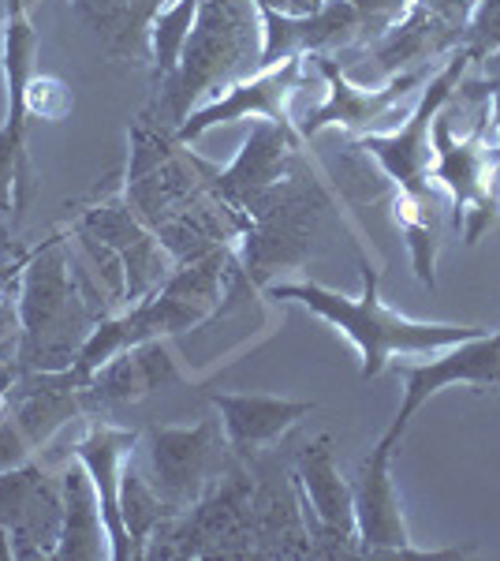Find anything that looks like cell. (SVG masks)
I'll list each match as a JSON object with an SVG mask.
<instances>
[{
	"label": "cell",
	"instance_id": "6da1fadb",
	"mask_svg": "<svg viewBox=\"0 0 500 561\" xmlns=\"http://www.w3.org/2000/svg\"><path fill=\"white\" fill-rule=\"evenodd\" d=\"M362 288L359 296H344L317 280H269V300L299 304L333 330H340L359 352V375L381 378L393 356H433V352L470 341L486 333L481 325H452V322H418L393 311L381 300V274L367 259L359 262Z\"/></svg>",
	"mask_w": 500,
	"mask_h": 561
},
{
	"label": "cell",
	"instance_id": "7a4b0ae2",
	"mask_svg": "<svg viewBox=\"0 0 500 561\" xmlns=\"http://www.w3.org/2000/svg\"><path fill=\"white\" fill-rule=\"evenodd\" d=\"M71 232H53L31 251L20 288H15V311H20V345L15 364L23 370H68L83 352L86 337L105 307H97V293L75 274V259L68 248Z\"/></svg>",
	"mask_w": 500,
	"mask_h": 561
},
{
	"label": "cell",
	"instance_id": "3957f363",
	"mask_svg": "<svg viewBox=\"0 0 500 561\" xmlns=\"http://www.w3.org/2000/svg\"><path fill=\"white\" fill-rule=\"evenodd\" d=\"M261 68V8L254 0H198L179 68L153 87L150 116L176 131L179 124L232 83Z\"/></svg>",
	"mask_w": 500,
	"mask_h": 561
},
{
	"label": "cell",
	"instance_id": "277c9868",
	"mask_svg": "<svg viewBox=\"0 0 500 561\" xmlns=\"http://www.w3.org/2000/svg\"><path fill=\"white\" fill-rule=\"evenodd\" d=\"M333 210L329 192L322 187L311 161L295 169L288 180L243 206L247 229L240 240L243 274L254 288H266L280 270H299L314 255V240L322 237L325 214Z\"/></svg>",
	"mask_w": 500,
	"mask_h": 561
},
{
	"label": "cell",
	"instance_id": "5b68a950",
	"mask_svg": "<svg viewBox=\"0 0 500 561\" xmlns=\"http://www.w3.org/2000/svg\"><path fill=\"white\" fill-rule=\"evenodd\" d=\"M493 121L489 102L478 105L475 128L467 135L452 131L449 105L433 121V169L430 180L452 206V229L463 232V243L475 248L500 217V161L497 142H489Z\"/></svg>",
	"mask_w": 500,
	"mask_h": 561
},
{
	"label": "cell",
	"instance_id": "8992f818",
	"mask_svg": "<svg viewBox=\"0 0 500 561\" xmlns=\"http://www.w3.org/2000/svg\"><path fill=\"white\" fill-rule=\"evenodd\" d=\"M251 494L254 476L235 457L195 505L153 531L142 558H254Z\"/></svg>",
	"mask_w": 500,
	"mask_h": 561
},
{
	"label": "cell",
	"instance_id": "52a82bcc",
	"mask_svg": "<svg viewBox=\"0 0 500 561\" xmlns=\"http://www.w3.org/2000/svg\"><path fill=\"white\" fill-rule=\"evenodd\" d=\"M475 68V60L463 49H456L452 57H444V65L433 71L422 83V90L415 94V105L404 113L399 128L393 131H367V135H351V147L370 158L381 169V176L393 184L396 195H411L422 198L430 192H438V184L430 180L433 169V121L444 105L452 102L456 87L463 83V76Z\"/></svg>",
	"mask_w": 500,
	"mask_h": 561
},
{
	"label": "cell",
	"instance_id": "ba28073f",
	"mask_svg": "<svg viewBox=\"0 0 500 561\" xmlns=\"http://www.w3.org/2000/svg\"><path fill=\"white\" fill-rule=\"evenodd\" d=\"M38 31L26 12V0H4L0 23V68H4V121H0V217L20 221L26 198L34 192L31 158H26V87L34 79Z\"/></svg>",
	"mask_w": 500,
	"mask_h": 561
},
{
	"label": "cell",
	"instance_id": "9c48e42d",
	"mask_svg": "<svg viewBox=\"0 0 500 561\" xmlns=\"http://www.w3.org/2000/svg\"><path fill=\"white\" fill-rule=\"evenodd\" d=\"M135 449L153 491L176 505L179 513L209 491L217 476L232 465L235 454L221 431V420H198L190 427H147Z\"/></svg>",
	"mask_w": 500,
	"mask_h": 561
},
{
	"label": "cell",
	"instance_id": "30bf717a",
	"mask_svg": "<svg viewBox=\"0 0 500 561\" xmlns=\"http://www.w3.org/2000/svg\"><path fill=\"white\" fill-rule=\"evenodd\" d=\"M470 8H430V4H411L404 8V15L385 26L377 38L354 49V60H340V68L348 76L359 79H396L404 71L430 68V60L452 57L460 49L463 26H467Z\"/></svg>",
	"mask_w": 500,
	"mask_h": 561
},
{
	"label": "cell",
	"instance_id": "8fae6325",
	"mask_svg": "<svg viewBox=\"0 0 500 561\" xmlns=\"http://www.w3.org/2000/svg\"><path fill=\"white\" fill-rule=\"evenodd\" d=\"M399 442L393 434H381L367 460L359 465V476L351 479L354 494V531H359L362 558H415V561H438V558H467L475 554V542L449 550H418L411 542L404 505H399L393 483V454Z\"/></svg>",
	"mask_w": 500,
	"mask_h": 561
},
{
	"label": "cell",
	"instance_id": "7c38bea8",
	"mask_svg": "<svg viewBox=\"0 0 500 561\" xmlns=\"http://www.w3.org/2000/svg\"><path fill=\"white\" fill-rule=\"evenodd\" d=\"M292 472L311 531V558H362L354 531V494L333 457V438H311L295 449Z\"/></svg>",
	"mask_w": 500,
	"mask_h": 561
},
{
	"label": "cell",
	"instance_id": "4fadbf2b",
	"mask_svg": "<svg viewBox=\"0 0 500 561\" xmlns=\"http://www.w3.org/2000/svg\"><path fill=\"white\" fill-rule=\"evenodd\" d=\"M306 60H311V68L322 76L325 102L314 105L303 121H295V131L303 135V139H317V135L329 128L367 135L374 124H385L388 116H393L411 94H418L426 79L433 76L430 68H415V71H404V76L388 79V83H381V87H362L340 68L336 57L314 53V57H306Z\"/></svg>",
	"mask_w": 500,
	"mask_h": 561
},
{
	"label": "cell",
	"instance_id": "5bb4252c",
	"mask_svg": "<svg viewBox=\"0 0 500 561\" xmlns=\"http://www.w3.org/2000/svg\"><path fill=\"white\" fill-rule=\"evenodd\" d=\"M68 232L71 237L105 243V248L120 259V266H124V307L147 300L150 293H158L161 280H165L172 274V266H176V259L165 251V243H161L147 225L135 217L124 192H116V195L102 198V203L79 210L75 221L68 225Z\"/></svg>",
	"mask_w": 500,
	"mask_h": 561
},
{
	"label": "cell",
	"instance_id": "9a60e30c",
	"mask_svg": "<svg viewBox=\"0 0 500 561\" xmlns=\"http://www.w3.org/2000/svg\"><path fill=\"white\" fill-rule=\"evenodd\" d=\"M396 375L404 378V401L396 409V420L388 423L385 434H393L399 442L411 427L430 397H438L449 386H475V389H500V330L497 333H478L470 341L449 345L433 352V359L426 364H399Z\"/></svg>",
	"mask_w": 500,
	"mask_h": 561
},
{
	"label": "cell",
	"instance_id": "2e32d148",
	"mask_svg": "<svg viewBox=\"0 0 500 561\" xmlns=\"http://www.w3.org/2000/svg\"><path fill=\"white\" fill-rule=\"evenodd\" d=\"M306 79V57L280 60L272 68L254 71L243 83H232L229 90H221L217 98H209L206 105H198L176 128V139L190 147V142L206 139L213 128L235 121H277V124H295L292 121V98L299 83Z\"/></svg>",
	"mask_w": 500,
	"mask_h": 561
},
{
	"label": "cell",
	"instance_id": "e0dca14e",
	"mask_svg": "<svg viewBox=\"0 0 500 561\" xmlns=\"http://www.w3.org/2000/svg\"><path fill=\"white\" fill-rule=\"evenodd\" d=\"M63 524L60 479H49L42 465H20L0 472V528L12 539L15 558L53 561Z\"/></svg>",
	"mask_w": 500,
	"mask_h": 561
},
{
	"label": "cell",
	"instance_id": "ac0fdd59",
	"mask_svg": "<svg viewBox=\"0 0 500 561\" xmlns=\"http://www.w3.org/2000/svg\"><path fill=\"white\" fill-rule=\"evenodd\" d=\"M247 468L254 476V558H311V531L303 520L292 460L261 454L247 460Z\"/></svg>",
	"mask_w": 500,
	"mask_h": 561
},
{
	"label": "cell",
	"instance_id": "d6986e66",
	"mask_svg": "<svg viewBox=\"0 0 500 561\" xmlns=\"http://www.w3.org/2000/svg\"><path fill=\"white\" fill-rule=\"evenodd\" d=\"M303 135L295 131V124H277V121H254L251 135L243 139L240 153L232 158V165L209 169V184L221 198H229L235 210L269 192L272 184L288 180L299 165L306 161L303 153Z\"/></svg>",
	"mask_w": 500,
	"mask_h": 561
},
{
	"label": "cell",
	"instance_id": "ffe728a7",
	"mask_svg": "<svg viewBox=\"0 0 500 561\" xmlns=\"http://www.w3.org/2000/svg\"><path fill=\"white\" fill-rule=\"evenodd\" d=\"M362 42H367V26L348 0H322L306 15L261 12V68L292 57H314V53L333 57L336 49H354Z\"/></svg>",
	"mask_w": 500,
	"mask_h": 561
},
{
	"label": "cell",
	"instance_id": "44dd1931",
	"mask_svg": "<svg viewBox=\"0 0 500 561\" xmlns=\"http://www.w3.org/2000/svg\"><path fill=\"white\" fill-rule=\"evenodd\" d=\"M209 404L221 420L229 449L243 465L269 454L299 420L314 412V401H295V397L277 393H209Z\"/></svg>",
	"mask_w": 500,
	"mask_h": 561
},
{
	"label": "cell",
	"instance_id": "7402d4cb",
	"mask_svg": "<svg viewBox=\"0 0 500 561\" xmlns=\"http://www.w3.org/2000/svg\"><path fill=\"white\" fill-rule=\"evenodd\" d=\"M142 431H124L116 423H90L83 438L71 446V457L86 468L90 483L97 491L102 502V517L108 531V558L113 561H135L131 536H127L124 520H120V476H124V460L135 454Z\"/></svg>",
	"mask_w": 500,
	"mask_h": 561
},
{
	"label": "cell",
	"instance_id": "603a6c76",
	"mask_svg": "<svg viewBox=\"0 0 500 561\" xmlns=\"http://www.w3.org/2000/svg\"><path fill=\"white\" fill-rule=\"evenodd\" d=\"M0 409L20 423L23 438L31 442V449L38 454V449L49 446L53 434H57L63 423L90 412V401H86V389L68 378V370H23L20 367V375H15V382L8 389Z\"/></svg>",
	"mask_w": 500,
	"mask_h": 561
},
{
	"label": "cell",
	"instance_id": "cb8c5ba5",
	"mask_svg": "<svg viewBox=\"0 0 500 561\" xmlns=\"http://www.w3.org/2000/svg\"><path fill=\"white\" fill-rule=\"evenodd\" d=\"M179 382H184V375H179L176 359L168 352V337H150L116 352L108 364H102L90 375V382L83 389H86L90 412H97V409H113V404H135L142 397L158 393V389Z\"/></svg>",
	"mask_w": 500,
	"mask_h": 561
},
{
	"label": "cell",
	"instance_id": "d4e9b609",
	"mask_svg": "<svg viewBox=\"0 0 500 561\" xmlns=\"http://www.w3.org/2000/svg\"><path fill=\"white\" fill-rule=\"evenodd\" d=\"M60 497H63V524L53 550V561H97L108 558V531L102 517V502L90 483L86 468L71 457V465L60 468Z\"/></svg>",
	"mask_w": 500,
	"mask_h": 561
},
{
	"label": "cell",
	"instance_id": "484cf974",
	"mask_svg": "<svg viewBox=\"0 0 500 561\" xmlns=\"http://www.w3.org/2000/svg\"><path fill=\"white\" fill-rule=\"evenodd\" d=\"M176 505H168L165 497L153 491V483L142 472L139 457H127L124 460V476H120V520L131 536V550H135V561H142L147 554V542L153 539V531L161 528L165 520L176 517Z\"/></svg>",
	"mask_w": 500,
	"mask_h": 561
},
{
	"label": "cell",
	"instance_id": "4316f807",
	"mask_svg": "<svg viewBox=\"0 0 500 561\" xmlns=\"http://www.w3.org/2000/svg\"><path fill=\"white\" fill-rule=\"evenodd\" d=\"M396 225L407 237V251H411L415 277L426 288H438V251H441V210H438V192L411 198L396 195L393 198Z\"/></svg>",
	"mask_w": 500,
	"mask_h": 561
},
{
	"label": "cell",
	"instance_id": "83f0119b",
	"mask_svg": "<svg viewBox=\"0 0 500 561\" xmlns=\"http://www.w3.org/2000/svg\"><path fill=\"white\" fill-rule=\"evenodd\" d=\"M198 15V0H168L150 23V79L161 87L172 71L179 68L184 45L190 38V26Z\"/></svg>",
	"mask_w": 500,
	"mask_h": 561
},
{
	"label": "cell",
	"instance_id": "f1b7e54d",
	"mask_svg": "<svg viewBox=\"0 0 500 561\" xmlns=\"http://www.w3.org/2000/svg\"><path fill=\"white\" fill-rule=\"evenodd\" d=\"M460 49L467 53L475 65H486L500 53V0H475L463 26Z\"/></svg>",
	"mask_w": 500,
	"mask_h": 561
},
{
	"label": "cell",
	"instance_id": "f546056e",
	"mask_svg": "<svg viewBox=\"0 0 500 561\" xmlns=\"http://www.w3.org/2000/svg\"><path fill=\"white\" fill-rule=\"evenodd\" d=\"M168 0H127V26L116 38V45L108 53L120 60H142L150 57V23L153 15L165 8Z\"/></svg>",
	"mask_w": 500,
	"mask_h": 561
},
{
	"label": "cell",
	"instance_id": "4dcf8cb0",
	"mask_svg": "<svg viewBox=\"0 0 500 561\" xmlns=\"http://www.w3.org/2000/svg\"><path fill=\"white\" fill-rule=\"evenodd\" d=\"M71 8H75V15L90 31L102 34L108 49H113L127 26V0H71Z\"/></svg>",
	"mask_w": 500,
	"mask_h": 561
},
{
	"label": "cell",
	"instance_id": "1f68e13d",
	"mask_svg": "<svg viewBox=\"0 0 500 561\" xmlns=\"http://www.w3.org/2000/svg\"><path fill=\"white\" fill-rule=\"evenodd\" d=\"M26 113L42 116V121H63L71 113V90L53 76H34L26 87Z\"/></svg>",
	"mask_w": 500,
	"mask_h": 561
},
{
	"label": "cell",
	"instance_id": "d6a6232c",
	"mask_svg": "<svg viewBox=\"0 0 500 561\" xmlns=\"http://www.w3.org/2000/svg\"><path fill=\"white\" fill-rule=\"evenodd\" d=\"M12 225H15L12 217H0V300L12 296V285L20 280L26 259H31V251H34V248H26V243H20Z\"/></svg>",
	"mask_w": 500,
	"mask_h": 561
},
{
	"label": "cell",
	"instance_id": "836d02e7",
	"mask_svg": "<svg viewBox=\"0 0 500 561\" xmlns=\"http://www.w3.org/2000/svg\"><path fill=\"white\" fill-rule=\"evenodd\" d=\"M354 12L362 15V26H367V42L377 38L385 26H393L399 15H404V8L411 4V0H348ZM362 42V45H367ZM359 49V45H354Z\"/></svg>",
	"mask_w": 500,
	"mask_h": 561
},
{
	"label": "cell",
	"instance_id": "e575fe53",
	"mask_svg": "<svg viewBox=\"0 0 500 561\" xmlns=\"http://www.w3.org/2000/svg\"><path fill=\"white\" fill-rule=\"evenodd\" d=\"M31 457H34V449H31V442L23 438L20 423L0 409V472H8V468H20Z\"/></svg>",
	"mask_w": 500,
	"mask_h": 561
},
{
	"label": "cell",
	"instance_id": "d590c367",
	"mask_svg": "<svg viewBox=\"0 0 500 561\" xmlns=\"http://www.w3.org/2000/svg\"><path fill=\"white\" fill-rule=\"evenodd\" d=\"M8 345H20V311H15L12 296L0 300V352Z\"/></svg>",
	"mask_w": 500,
	"mask_h": 561
},
{
	"label": "cell",
	"instance_id": "8d00e7d4",
	"mask_svg": "<svg viewBox=\"0 0 500 561\" xmlns=\"http://www.w3.org/2000/svg\"><path fill=\"white\" fill-rule=\"evenodd\" d=\"M317 4H322V0H288V12H292V15H306V12H314Z\"/></svg>",
	"mask_w": 500,
	"mask_h": 561
},
{
	"label": "cell",
	"instance_id": "74e56055",
	"mask_svg": "<svg viewBox=\"0 0 500 561\" xmlns=\"http://www.w3.org/2000/svg\"><path fill=\"white\" fill-rule=\"evenodd\" d=\"M418 4H430V8H475V0H418Z\"/></svg>",
	"mask_w": 500,
	"mask_h": 561
},
{
	"label": "cell",
	"instance_id": "f35d334b",
	"mask_svg": "<svg viewBox=\"0 0 500 561\" xmlns=\"http://www.w3.org/2000/svg\"><path fill=\"white\" fill-rule=\"evenodd\" d=\"M261 12H288V0H254Z\"/></svg>",
	"mask_w": 500,
	"mask_h": 561
}]
</instances>
